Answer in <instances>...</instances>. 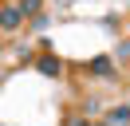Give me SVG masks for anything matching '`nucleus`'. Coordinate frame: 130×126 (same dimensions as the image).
I'll return each instance as SVG.
<instances>
[{
    "instance_id": "f257e3e1",
    "label": "nucleus",
    "mask_w": 130,
    "mask_h": 126,
    "mask_svg": "<svg viewBox=\"0 0 130 126\" xmlns=\"http://www.w3.org/2000/svg\"><path fill=\"white\" fill-rule=\"evenodd\" d=\"M32 63H36V71H40V75H47V79H59V75H63V59H59L55 51H40Z\"/></svg>"
},
{
    "instance_id": "f03ea898",
    "label": "nucleus",
    "mask_w": 130,
    "mask_h": 126,
    "mask_svg": "<svg viewBox=\"0 0 130 126\" xmlns=\"http://www.w3.org/2000/svg\"><path fill=\"white\" fill-rule=\"evenodd\" d=\"M87 75H95V79H114V75H118V67H114L110 55H95V59L87 63Z\"/></svg>"
},
{
    "instance_id": "7ed1b4c3",
    "label": "nucleus",
    "mask_w": 130,
    "mask_h": 126,
    "mask_svg": "<svg viewBox=\"0 0 130 126\" xmlns=\"http://www.w3.org/2000/svg\"><path fill=\"white\" fill-rule=\"evenodd\" d=\"M24 28V16L16 4H0V32H20Z\"/></svg>"
},
{
    "instance_id": "20e7f679",
    "label": "nucleus",
    "mask_w": 130,
    "mask_h": 126,
    "mask_svg": "<svg viewBox=\"0 0 130 126\" xmlns=\"http://www.w3.org/2000/svg\"><path fill=\"white\" fill-rule=\"evenodd\" d=\"M12 4L20 8L24 20H40V12H43V0H12Z\"/></svg>"
},
{
    "instance_id": "39448f33",
    "label": "nucleus",
    "mask_w": 130,
    "mask_h": 126,
    "mask_svg": "<svg viewBox=\"0 0 130 126\" xmlns=\"http://www.w3.org/2000/svg\"><path fill=\"white\" fill-rule=\"evenodd\" d=\"M103 122L106 126H130V106H110Z\"/></svg>"
},
{
    "instance_id": "423d86ee",
    "label": "nucleus",
    "mask_w": 130,
    "mask_h": 126,
    "mask_svg": "<svg viewBox=\"0 0 130 126\" xmlns=\"http://www.w3.org/2000/svg\"><path fill=\"white\" fill-rule=\"evenodd\" d=\"M63 126H87V118H79V114H67V118H63Z\"/></svg>"
},
{
    "instance_id": "0eeeda50",
    "label": "nucleus",
    "mask_w": 130,
    "mask_h": 126,
    "mask_svg": "<svg viewBox=\"0 0 130 126\" xmlns=\"http://www.w3.org/2000/svg\"><path fill=\"white\" fill-rule=\"evenodd\" d=\"M87 126H106V122H87Z\"/></svg>"
},
{
    "instance_id": "6e6552de",
    "label": "nucleus",
    "mask_w": 130,
    "mask_h": 126,
    "mask_svg": "<svg viewBox=\"0 0 130 126\" xmlns=\"http://www.w3.org/2000/svg\"><path fill=\"white\" fill-rule=\"evenodd\" d=\"M0 126H4V122H0Z\"/></svg>"
}]
</instances>
